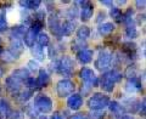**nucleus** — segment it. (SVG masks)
I'll return each mask as SVG.
<instances>
[{
	"instance_id": "nucleus-11",
	"label": "nucleus",
	"mask_w": 146,
	"mask_h": 119,
	"mask_svg": "<svg viewBox=\"0 0 146 119\" xmlns=\"http://www.w3.org/2000/svg\"><path fill=\"white\" fill-rule=\"evenodd\" d=\"M23 42L21 39H11L10 43V48H9V51H10L15 58L17 60L18 57L21 56V54L23 52Z\"/></svg>"
},
{
	"instance_id": "nucleus-25",
	"label": "nucleus",
	"mask_w": 146,
	"mask_h": 119,
	"mask_svg": "<svg viewBox=\"0 0 146 119\" xmlns=\"http://www.w3.org/2000/svg\"><path fill=\"white\" fill-rule=\"evenodd\" d=\"M20 5L28 10H38L39 6L42 5V1L40 0H26V1H20Z\"/></svg>"
},
{
	"instance_id": "nucleus-48",
	"label": "nucleus",
	"mask_w": 146,
	"mask_h": 119,
	"mask_svg": "<svg viewBox=\"0 0 146 119\" xmlns=\"http://www.w3.org/2000/svg\"><path fill=\"white\" fill-rule=\"evenodd\" d=\"M38 119H46V117H39Z\"/></svg>"
},
{
	"instance_id": "nucleus-41",
	"label": "nucleus",
	"mask_w": 146,
	"mask_h": 119,
	"mask_svg": "<svg viewBox=\"0 0 146 119\" xmlns=\"http://www.w3.org/2000/svg\"><path fill=\"white\" fill-rule=\"evenodd\" d=\"M139 112H140V114H145V108H146V106H145V99H143V102H140V104H139Z\"/></svg>"
},
{
	"instance_id": "nucleus-39",
	"label": "nucleus",
	"mask_w": 146,
	"mask_h": 119,
	"mask_svg": "<svg viewBox=\"0 0 146 119\" xmlns=\"http://www.w3.org/2000/svg\"><path fill=\"white\" fill-rule=\"evenodd\" d=\"M70 119H89V117L85 113H77V114H73Z\"/></svg>"
},
{
	"instance_id": "nucleus-40",
	"label": "nucleus",
	"mask_w": 146,
	"mask_h": 119,
	"mask_svg": "<svg viewBox=\"0 0 146 119\" xmlns=\"http://www.w3.org/2000/svg\"><path fill=\"white\" fill-rule=\"evenodd\" d=\"M135 5L138 9H145V5H146V1L145 0H138V1H135Z\"/></svg>"
},
{
	"instance_id": "nucleus-36",
	"label": "nucleus",
	"mask_w": 146,
	"mask_h": 119,
	"mask_svg": "<svg viewBox=\"0 0 146 119\" xmlns=\"http://www.w3.org/2000/svg\"><path fill=\"white\" fill-rule=\"evenodd\" d=\"M27 66H28V69L34 72V71H38L39 69V65H38V61H34V60H31L27 63Z\"/></svg>"
},
{
	"instance_id": "nucleus-43",
	"label": "nucleus",
	"mask_w": 146,
	"mask_h": 119,
	"mask_svg": "<svg viewBox=\"0 0 146 119\" xmlns=\"http://www.w3.org/2000/svg\"><path fill=\"white\" fill-rule=\"evenodd\" d=\"M105 16H106V13H105V12H100V13H99V18L96 20V22H100L101 20H104Z\"/></svg>"
},
{
	"instance_id": "nucleus-6",
	"label": "nucleus",
	"mask_w": 146,
	"mask_h": 119,
	"mask_svg": "<svg viewBox=\"0 0 146 119\" xmlns=\"http://www.w3.org/2000/svg\"><path fill=\"white\" fill-rule=\"evenodd\" d=\"M111 62H112L111 52L106 51V50H102V51H100L96 61H95V67L100 72H106L110 68V66H111Z\"/></svg>"
},
{
	"instance_id": "nucleus-17",
	"label": "nucleus",
	"mask_w": 146,
	"mask_h": 119,
	"mask_svg": "<svg viewBox=\"0 0 146 119\" xmlns=\"http://www.w3.org/2000/svg\"><path fill=\"white\" fill-rule=\"evenodd\" d=\"M35 81H36V86L38 88H45L50 83V75L48 74V72L45 69H39V75L35 79Z\"/></svg>"
},
{
	"instance_id": "nucleus-34",
	"label": "nucleus",
	"mask_w": 146,
	"mask_h": 119,
	"mask_svg": "<svg viewBox=\"0 0 146 119\" xmlns=\"http://www.w3.org/2000/svg\"><path fill=\"white\" fill-rule=\"evenodd\" d=\"M7 28V20H6V16L0 13V32H4Z\"/></svg>"
},
{
	"instance_id": "nucleus-47",
	"label": "nucleus",
	"mask_w": 146,
	"mask_h": 119,
	"mask_svg": "<svg viewBox=\"0 0 146 119\" xmlns=\"http://www.w3.org/2000/svg\"><path fill=\"white\" fill-rule=\"evenodd\" d=\"M3 73H4V72H3V69H1V68H0V77L3 75Z\"/></svg>"
},
{
	"instance_id": "nucleus-16",
	"label": "nucleus",
	"mask_w": 146,
	"mask_h": 119,
	"mask_svg": "<svg viewBox=\"0 0 146 119\" xmlns=\"http://www.w3.org/2000/svg\"><path fill=\"white\" fill-rule=\"evenodd\" d=\"M36 35H38V33H35L32 28H28L26 30V33L23 35V43L26 44V46H28V48L34 46L36 42Z\"/></svg>"
},
{
	"instance_id": "nucleus-13",
	"label": "nucleus",
	"mask_w": 146,
	"mask_h": 119,
	"mask_svg": "<svg viewBox=\"0 0 146 119\" xmlns=\"http://www.w3.org/2000/svg\"><path fill=\"white\" fill-rule=\"evenodd\" d=\"M82 104H83V97L79 94H73L67 100V106L71 109H73V111L79 109L82 107Z\"/></svg>"
},
{
	"instance_id": "nucleus-7",
	"label": "nucleus",
	"mask_w": 146,
	"mask_h": 119,
	"mask_svg": "<svg viewBox=\"0 0 146 119\" xmlns=\"http://www.w3.org/2000/svg\"><path fill=\"white\" fill-rule=\"evenodd\" d=\"M79 77L89 86H98V84H99V80H98V77H96V74H95V72L93 69H90V68H88V67L82 68L80 72H79Z\"/></svg>"
},
{
	"instance_id": "nucleus-10",
	"label": "nucleus",
	"mask_w": 146,
	"mask_h": 119,
	"mask_svg": "<svg viewBox=\"0 0 146 119\" xmlns=\"http://www.w3.org/2000/svg\"><path fill=\"white\" fill-rule=\"evenodd\" d=\"M80 6H82V10H80V20L83 22L89 21L91 17L94 15V5L91 4L90 1H80Z\"/></svg>"
},
{
	"instance_id": "nucleus-33",
	"label": "nucleus",
	"mask_w": 146,
	"mask_h": 119,
	"mask_svg": "<svg viewBox=\"0 0 146 119\" xmlns=\"http://www.w3.org/2000/svg\"><path fill=\"white\" fill-rule=\"evenodd\" d=\"M25 84L27 85V88H28L29 90H35V89H38V86H36V81L33 77H29L28 79H26L25 81Z\"/></svg>"
},
{
	"instance_id": "nucleus-44",
	"label": "nucleus",
	"mask_w": 146,
	"mask_h": 119,
	"mask_svg": "<svg viewBox=\"0 0 146 119\" xmlns=\"http://www.w3.org/2000/svg\"><path fill=\"white\" fill-rule=\"evenodd\" d=\"M51 119H63V118H62V116H61V114H58V113H55V114H52Z\"/></svg>"
},
{
	"instance_id": "nucleus-30",
	"label": "nucleus",
	"mask_w": 146,
	"mask_h": 119,
	"mask_svg": "<svg viewBox=\"0 0 146 119\" xmlns=\"http://www.w3.org/2000/svg\"><path fill=\"white\" fill-rule=\"evenodd\" d=\"M32 93H33L32 90H27V91H22V93H20V94L17 95L18 101L22 102V103L27 102V101H28V100L32 97Z\"/></svg>"
},
{
	"instance_id": "nucleus-29",
	"label": "nucleus",
	"mask_w": 146,
	"mask_h": 119,
	"mask_svg": "<svg viewBox=\"0 0 146 119\" xmlns=\"http://www.w3.org/2000/svg\"><path fill=\"white\" fill-rule=\"evenodd\" d=\"M110 15L116 22H122L123 21V12L119 7H111L110 10Z\"/></svg>"
},
{
	"instance_id": "nucleus-28",
	"label": "nucleus",
	"mask_w": 146,
	"mask_h": 119,
	"mask_svg": "<svg viewBox=\"0 0 146 119\" xmlns=\"http://www.w3.org/2000/svg\"><path fill=\"white\" fill-rule=\"evenodd\" d=\"M32 51H33V56L35 60H38V61H43L45 58V52H44V48L39 46L38 44L34 45L33 48H32Z\"/></svg>"
},
{
	"instance_id": "nucleus-5",
	"label": "nucleus",
	"mask_w": 146,
	"mask_h": 119,
	"mask_svg": "<svg viewBox=\"0 0 146 119\" xmlns=\"http://www.w3.org/2000/svg\"><path fill=\"white\" fill-rule=\"evenodd\" d=\"M76 89V85L70 79H62L56 85V93L58 97H68V96L73 95Z\"/></svg>"
},
{
	"instance_id": "nucleus-3",
	"label": "nucleus",
	"mask_w": 146,
	"mask_h": 119,
	"mask_svg": "<svg viewBox=\"0 0 146 119\" xmlns=\"http://www.w3.org/2000/svg\"><path fill=\"white\" fill-rule=\"evenodd\" d=\"M57 73L63 77H71L74 72V61L70 56H63L60 61H57Z\"/></svg>"
},
{
	"instance_id": "nucleus-18",
	"label": "nucleus",
	"mask_w": 146,
	"mask_h": 119,
	"mask_svg": "<svg viewBox=\"0 0 146 119\" xmlns=\"http://www.w3.org/2000/svg\"><path fill=\"white\" fill-rule=\"evenodd\" d=\"M108 107H110V111H111V113L115 116L116 118H121L122 114L124 113V109H123L122 104L119 102L117 101H112L108 103Z\"/></svg>"
},
{
	"instance_id": "nucleus-38",
	"label": "nucleus",
	"mask_w": 146,
	"mask_h": 119,
	"mask_svg": "<svg viewBox=\"0 0 146 119\" xmlns=\"http://www.w3.org/2000/svg\"><path fill=\"white\" fill-rule=\"evenodd\" d=\"M26 112L29 114V116H32V117H35L36 116V109H35V107H34V104H32V106H27L26 107Z\"/></svg>"
},
{
	"instance_id": "nucleus-23",
	"label": "nucleus",
	"mask_w": 146,
	"mask_h": 119,
	"mask_svg": "<svg viewBox=\"0 0 146 119\" xmlns=\"http://www.w3.org/2000/svg\"><path fill=\"white\" fill-rule=\"evenodd\" d=\"M77 39L79 40V42H84L90 36V28L86 26H82L79 27L78 29H77Z\"/></svg>"
},
{
	"instance_id": "nucleus-24",
	"label": "nucleus",
	"mask_w": 146,
	"mask_h": 119,
	"mask_svg": "<svg viewBox=\"0 0 146 119\" xmlns=\"http://www.w3.org/2000/svg\"><path fill=\"white\" fill-rule=\"evenodd\" d=\"M26 30L27 29H26L25 26H15L11 29V33H10L11 39H21V38H23Z\"/></svg>"
},
{
	"instance_id": "nucleus-31",
	"label": "nucleus",
	"mask_w": 146,
	"mask_h": 119,
	"mask_svg": "<svg viewBox=\"0 0 146 119\" xmlns=\"http://www.w3.org/2000/svg\"><path fill=\"white\" fill-rule=\"evenodd\" d=\"M0 57H1L5 62H13V61H16V58L15 56L9 51V49L7 50H3L1 52H0Z\"/></svg>"
},
{
	"instance_id": "nucleus-20",
	"label": "nucleus",
	"mask_w": 146,
	"mask_h": 119,
	"mask_svg": "<svg viewBox=\"0 0 146 119\" xmlns=\"http://www.w3.org/2000/svg\"><path fill=\"white\" fill-rule=\"evenodd\" d=\"M127 27H125V36L129 39H135L136 36H138V28H136V26L133 21L128 22V23H125Z\"/></svg>"
},
{
	"instance_id": "nucleus-8",
	"label": "nucleus",
	"mask_w": 146,
	"mask_h": 119,
	"mask_svg": "<svg viewBox=\"0 0 146 119\" xmlns=\"http://www.w3.org/2000/svg\"><path fill=\"white\" fill-rule=\"evenodd\" d=\"M5 88H6V90H7L12 96H17L18 94L21 93L22 81L18 80L17 78L10 75V77H7L6 80H5Z\"/></svg>"
},
{
	"instance_id": "nucleus-35",
	"label": "nucleus",
	"mask_w": 146,
	"mask_h": 119,
	"mask_svg": "<svg viewBox=\"0 0 146 119\" xmlns=\"http://www.w3.org/2000/svg\"><path fill=\"white\" fill-rule=\"evenodd\" d=\"M125 75L129 78V79H131V78H136V69L134 66H129L127 68V72H125Z\"/></svg>"
},
{
	"instance_id": "nucleus-1",
	"label": "nucleus",
	"mask_w": 146,
	"mask_h": 119,
	"mask_svg": "<svg viewBox=\"0 0 146 119\" xmlns=\"http://www.w3.org/2000/svg\"><path fill=\"white\" fill-rule=\"evenodd\" d=\"M122 79V74L118 71H108V72H105L101 79H100V86L104 91L106 93H112L113 89H115V85L121 81Z\"/></svg>"
},
{
	"instance_id": "nucleus-42",
	"label": "nucleus",
	"mask_w": 146,
	"mask_h": 119,
	"mask_svg": "<svg viewBox=\"0 0 146 119\" xmlns=\"http://www.w3.org/2000/svg\"><path fill=\"white\" fill-rule=\"evenodd\" d=\"M101 4H102V5H105V6L113 7V3H112V1H108V0H102V1H101Z\"/></svg>"
},
{
	"instance_id": "nucleus-22",
	"label": "nucleus",
	"mask_w": 146,
	"mask_h": 119,
	"mask_svg": "<svg viewBox=\"0 0 146 119\" xmlns=\"http://www.w3.org/2000/svg\"><path fill=\"white\" fill-rule=\"evenodd\" d=\"M11 75L15 77V78H17V79L21 80L22 83H23V81H26V79H28V78L31 77L29 71L26 69V68H18V69H16V71L12 72Z\"/></svg>"
},
{
	"instance_id": "nucleus-9",
	"label": "nucleus",
	"mask_w": 146,
	"mask_h": 119,
	"mask_svg": "<svg viewBox=\"0 0 146 119\" xmlns=\"http://www.w3.org/2000/svg\"><path fill=\"white\" fill-rule=\"evenodd\" d=\"M48 24H49V28L51 30V33L56 36L57 39H60L62 36V29H61V22H60V18L56 15H51L48 20Z\"/></svg>"
},
{
	"instance_id": "nucleus-32",
	"label": "nucleus",
	"mask_w": 146,
	"mask_h": 119,
	"mask_svg": "<svg viewBox=\"0 0 146 119\" xmlns=\"http://www.w3.org/2000/svg\"><path fill=\"white\" fill-rule=\"evenodd\" d=\"M43 26H44V22L43 21H39V20H34L33 21V23H32V27L31 28L33 29L35 33H40V30H42V28H43Z\"/></svg>"
},
{
	"instance_id": "nucleus-15",
	"label": "nucleus",
	"mask_w": 146,
	"mask_h": 119,
	"mask_svg": "<svg viewBox=\"0 0 146 119\" xmlns=\"http://www.w3.org/2000/svg\"><path fill=\"white\" fill-rule=\"evenodd\" d=\"M77 28V23L73 20H66L63 23L61 24V29H62V35L66 36H71Z\"/></svg>"
},
{
	"instance_id": "nucleus-27",
	"label": "nucleus",
	"mask_w": 146,
	"mask_h": 119,
	"mask_svg": "<svg viewBox=\"0 0 146 119\" xmlns=\"http://www.w3.org/2000/svg\"><path fill=\"white\" fill-rule=\"evenodd\" d=\"M50 43V38H49V35L46 33H43V32H40V33L36 35V44L39 45V46H42V48H45V46H48Z\"/></svg>"
},
{
	"instance_id": "nucleus-12",
	"label": "nucleus",
	"mask_w": 146,
	"mask_h": 119,
	"mask_svg": "<svg viewBox=\"0 0 146 119\" xmlns=\"http://www.w3.org/2000/svg\"><path fill=\"white\" fill-rule=\"evenodd\" d=\"M143 90V85H141L140 80L136 79V78H131V79H128L127 84H125V91L128 94H135L139 93V91Z\"/></svg>"
},
{
	"instance_id": "nucleus-26",
	"label": "nucleus",
	"mask_w": 146,
	"mask_h": 119,
	"mask_svg": "<svg viewBox=\"0 0 146 119\" xmlns=\"http://www.w3.org/2000/svg\"><path fill=\"white\" fill-rule=\"evenodd\" d=\"M122 50H123V52H125L129 57H134L135 51H136V45L134 43H124Z\"/></svg>"
},
{
	"instance_id": "nucleus-46",
	"label": "nucleus",
	"mask_w": 146,
	"mask_h": 119,
	"mask_svg": "<svg viewBox=\"0 0 146 119\" xmlns=\"http://www.w3.org/2000/svg\"><path fill=\"white\" fill-rule=\"evenodd\" d=\"M118 4H119V5H123V4H125L127 1H125V0H123V1H117Z\"/></svg>"
},
{
	"instance_id": "nucleus-14",
	"label": "nucleus",
	"mask_w": 146,
	"mask_h": 119,
	"mask_svg": "<svg viewBox=\"0 0 146 119\" xmlns=\"http://www.w3.org/2000/svg\"><path fill=\"white\" fill-rule=\"evenodd\" d=\"M93 55L94 52L91 51L90 49H83V50H79L78 54H77V58H78V61L80 63H83V65H88V63L91 62V60H93Z\"/></svg>"
},
{
	"instance_id": "nucleus-37",
	"label": "nucleus",
	"mask_w": 146,
	"mask_h": 119,
	"mask_svg": "<svg viewBox=\"0 0 146 119\" xmlns=\"http://www.w3.org/2000/svg\"><path fill=\"white\" fill-rule=\"evenodd\" d=\"M104 117H105L104 111H93V113H91V118L93 119H104Z\"/></svg>"
},
{
	"instance_id": "nucleus-4",
	"label": "nucleus",
	"mask_w": 146,
	"mask_h": 119,
	"mask_svg": "<svg viewBox=\"0 0 146 119\" xmlns=\"http://www.w3.org/2000/svg\"><path fill=\"white\" fill-rule=\"evenodd\" d=\"M34 107L36 112L48 114L52 111V100L46 95H40L34 100Z\"/></svg>"
},
{
	"instance_id": "nucleus-21",
	"label": "nucleus",
	"mask_w": 146,
	"mask_h": 119,
	"mask_svg": "<svg viewBox=\"0 0 146 119\" xmlns=\"http://www.w3.org/2000/svg\"><path fill=\"white\" fill-rule=\"evenodd\" d=\"M116 29L115 23L112 22H105V23H101L99 27V33L101 35H110L113 30Z\"/></svg>"
},
{
	"instance_id": "nucleus-45",
	"label": "nucleus",
	"mask_w": 146,
	"mask_h": 119,
	"mask_svg": "<svg viewBox=\"0 0 146 119\" xmlns=\"http://www.w3.org/2000/svg\"><path fill=\"white\" fill-rule=\"evenodd\" d=\"M121 119H134L133 116H130V114H124V116H122Z\"/></svg>"
},
{
	"instance_id": "nucleus-2",
	"label": "nucleus",
	"mask_w": 146,
	"mask_h": 119,
	"mask_svg": "<svg viewBox=\"0 0 146 119\" xmlns=\"http://www.w3.org/2000/svg\"><path fill=\"white\" fill-rule=\"evenodd\" d=\"M110 102H111V100H110L108 96L96 93L88 100V106L93 111H102L104 108L108 106Z\"/></svg>"
},
{
	"instance_id": "nucleus-19",
	"label": "nucleus",
	"mask_w": 146,
	"mask_h": 119,
	"mask_svg": "<svg viewBox=\"0 0 146 119\" xmlns=\"http://www.w3.org/2000/svg\"><path fill=\"white\" fill-rule=\"evenodd\" d=\"M10 117V104L5 99H0V119H7Z\"/></svg>"
}]
</instances>
